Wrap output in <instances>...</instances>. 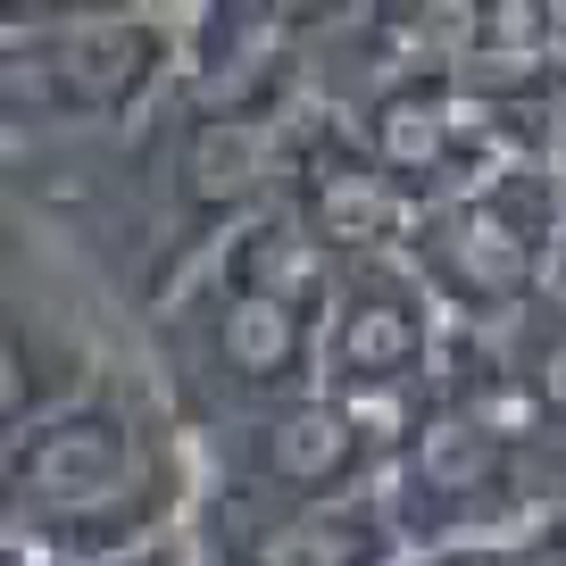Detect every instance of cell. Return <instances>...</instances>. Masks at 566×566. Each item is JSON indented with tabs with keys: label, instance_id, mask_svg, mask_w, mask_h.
<instances>
[{
	"label": "cell",
	"instance_id": "obj_1",
	"mask_svg": "<svg viewBox=\"0 0 566 566\" xmlns=\"http://www.w3.org/2000/svg\"><path fill=\"white\" fill-rule=\"evenodd\" d=\"M200 509V442L167 408L159 375L108 367L67 408L0 433V533L34 542L51 566H92L167 542Z\"/></svg>",
	"mask_w": 566,
	"mask_h": 566
},
{
	"label": "cell",
	"instance_id": "obj_2",
	"mask_svg": "<svg viewBox=\"0 0 566 566\" xmlns=\"http://www.w3.org/2000/svg\"><path fill=\"white\" fill-rule=\"evenodd\" d=\"M176 67L184 0H0V142L134 134Z\"/></svg>",
	"mask_w": 566,
	"mask_h": 566
},
{
	"label": "cell",
	"instance_id": "obj_3",
	"mask_svg": "<svg viewBox=\"0 0 566 566\" xmlns=\"http://www.w3.org/2000/svg\"><path fill=\"white\" fill-rule=\"evenodd\" d=\"M142 367L159 375L167 408L192 424V442H209L301 391H325V334L200 266L184 292H167L142 317Z\"/></svg>",
	"mask_w": 566,
	"mask_h": 566
},
{
	"label": "cell",
	"instance_id": "obj_4",
	"mask_svg": "<svg viewBox=\"0 0 566 566\" xmlns=\"http://www.w3.org/2000/svg\"><path fill=\"white\" fill-rule=\"evenodd\" d=\"M134 350L142 325L108 301V283L34 226L0 217V433L67 408Z\"/></svg>",
	"mask_w": 566,
	"mask_h": 566
},
{
	"label": "cell",
	"instance_id": "obj_5",
	"mask_svg": "<svg viewBox=\"0 0 566 566\" xmlns=\"http://www.w3.org/2000/svg\"><path fill=\"white\" fill-rule=\"evenodd\" d=\"M558 250H566V184L542 159L500 167L483 192H459L424 209L408 233V266L424 292L450 308V325L509 334L533 301L558 292Z\"/></svg>",
	"mask_w": 566,
	"mask_h": 566
},
{
	"label": "cell",
	"instance_id": "obj_6",
	"mask_svg": "<svg viewBox=\"0 0 566 566\" xmlns=\"http://www.w3.org/2000/svg\"><path fill=\"white\" fill-rule=\"evenodd\" d=\"M442 358H450V308L424 292L408 259H367L342 275L325 317V391L367 424L384 467L442 417Z\"/></svg>",
	"mask_w": 566,
	"mask_h": 566
},
{
	"label": "cell",
	"instance_id": "obj_7",
	"mask_svg": "<svg viewBox=\"0 0 566 566\" xmlns=\"http://www.w3.org/2000/svg\"><path fill=\"white\" fill-rule=\"evenodd\" d=\"M475 0H334L308 34V101L358 117L391 92L459 84Z\"/></svg>",
	"mask_w": 566,
	"mask_h": 566
},
{
	"label": "cell",
	"instance_id": "obj_8",
	"mask_svg": "<svg viewBox=\"0 0 566 566\" xmlns=\"http://www.w3.org/2000/svg\"><path fill=\"white\" fill-rule=\"evenodd\" d=\"M375 475H384V450L334 391H301L200 442V492L233 500H358L375 492Z\"/></svg>",
	"mask_w": 566,
	"mask_h": 566
},
{
	"label": "cell",
	"instance_id": "obj_9",
	"mask_svg": "<svg viewBox=\"0 0 566 566\" xmlns=\"http://www.w3.org/2000/svg\"><path fill=\"white\" fill-rule=\"evenodd\" d=\"M308 34L301 0H184V67L176 101L209 117H292L308 101Z\"/></svg>",
	"mask_w": 566,
	"mask_h": 566
},
{
	"label": "cell",
	"instance_id": "obj_10",
	"mask_svg": "<svg viewBox=\"0 0 566 566\" xmlns=\"http://www.w3.org/2000/svg\"><path fill=\"white\" fill-rule=\"evenodd\" d=\"M200 566H400L408 542L391 533L384 500H233L200 492L192 509Z\"/></svg>",
	"mask_w": 566,
	"mask_h": 566
},
{
	"label": "cell",
	"instance_id": "obj_11",
	"mask_svg": "<svg viewBox=\"0 0 566 566\" xmlns=\"http://www.w3.org/2000/svg\"><path fill=\"white\" fill-rule=\"evenodd\" d=\"M283 200H292L350 266L408 259V233H417V217H424L417 200L375 167V150L358 142V125L334 117V108H317V101H301V117H292V192Z\"/></svg>",
	"mask_w": 566,
	"mask_h": 566
},
{
	"label": "cell",
	"instance_id": "obj_12",
	"mask_svg": "<svg viewBox=\"0 0 566 566\" xmlns=\"http://www.w3.org/2000/svg\"><path fill=\"white\" fill-rule=\"evenodd\" d=\"M209 275H226L233 292H250V301H266V308H292V317H308V325L325 334V317H334V292H342V275H350V259H342V250L325 242V233L308 226L292 200H275L266 217H250V226L217 250Z\"/></svg>",
	"mask_w": 566,
	"mask_h": 566
},
{
	"label": "cell",
	"instance_id": "obj_13",
	"mask_svg": "<svg viewBox=\"0 0 566 566\" xmlns=\"http://www.w3.org/2000/svg\"><path fill=\"white\" fill-rule=\"evenodd\" d=\"M509 134H516V150H525V159H542L549 176L566 184V67L542 84V101H533L525 117L509 125Z\"/></svg>",
	"mask_w": 566,
	"mask_h": 566
},
{
	"label": "cell",
	"instance_id": "obj_14",
	"mask_svg": "<svg viewBox=\"0 0 566 566\" xmlns=\"http://www.w3.org/2000/svg\"><path fill=\"white\" fill-rule=\"evenodd\" d=\"M400 566H533L525 542H459V549H408Z\"/></svg>",
	"mask_w": 566,
	"mask_h": 566
},
{
	"label": "cell",
	"instance_id": "obj_15",
	"mask_svg": "<svg viewBox=\"0 0 566 566\" xmlns=\"http://www.w3.org/2000/svg\"><path fill=\"white\" fill-rule=\"evenodd\" d=\"M92 566H200V549H192V533H167V542L117 549V558H92Z\"/></svg>",
	"mask_w": 566,
	"mask_h": 566
},
{
	"label": "cell",
	"instance_id": "obj_16",
	"mask_svg": "<svg viewBox=\"0 0 566 566\" xmlns=\"http://www.w3.org/2000/svg\"><path fill=\"white\" fill-rule=\"evenodd\" d=\"M525 549H533V566H566V500L542 516V525L525 533Z\"/></svg>",
	"mask_w": 566,
	"mask_h": 566
},
{
	"label": "cell",
	"instance_id": "obj_17",
	"mask_svg": "<svg viewBox=\"0 0 566 566\" xmlns=\"http://www.w3.org/2000/svg\"><path fill=\"white\" fill-rule=\"evenodd\" d=\"M558 301H566V250H558Z\"/></svg>",
	"mask_w": 566,
	"mask_h": 566
}]
</instances>
